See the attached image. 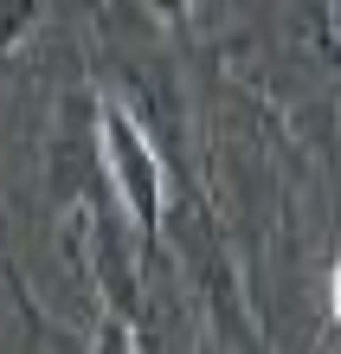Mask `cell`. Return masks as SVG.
<instances>
[{"mask_svg": "<svg viewBox=\"0 0 341 354\" xmlns=\"http://www.w3.org/2000/svg\"><path fill=\"white\" fill-rule=\"evenodd\" d=\"M97 142H103V174H110L122 213H129L136 239L148 264L161 258V239H167V213H174V168H167V149L161 136L129 110V103L103 97L97 110Z\"/></svg>", "mask_w": 341, "mask_h": 354, "instance_id": "1", "label": "cell"}, {"mask_svg": "<svg viewBox=\"0 0 341 354\" xmlns=\"http://www.w3.org/2000/svg\"><path fill=\"white\" fill-rule=\"evenodd\" d=\"M91 354H148V335H142V322L122 316V309H97Z\"/></svg>", "mask_w": 341, "mask_h": 354, "instance_id": "2", "label": "cell"}, {"mask_svg": "<svg viewBox=\"0 0 341 354\" xmlns=\"http://www.w3.org/2000/svg\"><path fill=\"white\" fill-rule=\"evenodd\" d=\"M33 13H39V0H7V46H19V39H26Z\"/></svg>", "mask_w": 341, "mask_h": 354, "instance_id": "3", "label": "cell"}, {"mask_svg": "<svg viewBox=\"0 0 341 354\" xmlns=\"http://www.w3.org/2000/svg\"><path fill=\"white\" fill-rule=\"evenodd\" d=\"M329 322L341 328V258L329 264Z\"/></svg>", "mask_w": 341, "mask_h": 354, "instance_id": "4", "label": "cell"}, {"mask_svg": "<svg viewBox=\"0 0 341 354\" xmlns=\"http://www.w3.org/2000/svg\"><path fill=\"white\" fill-rule=\"evenodd\" d=\"M335 13H341V0H335Z\"/></svg>", "mask_w": 341, "mask_h": 354, "instance_id": "5", "label": "cell"}]
</instances>
